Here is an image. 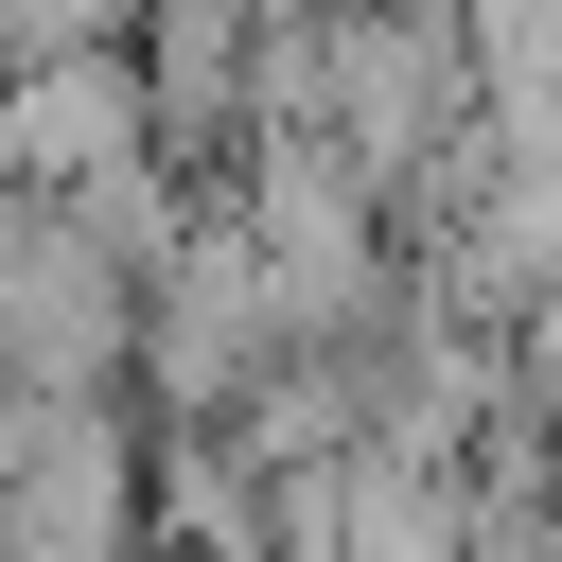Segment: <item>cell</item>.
I'll return each mask as SVG.
<instances>
[{
	"label": "cell",
	"instance_id": "obj_1",
	"mask_svg": "<svg viewBox=\"0 0 562 562\" xmlns=\"http://www.w3.org/2000/svg\"><path fill=\"white\" fill-rule=\"evenodd\" d=\"M123 351H140V281H123L70 211L0 193V386H35V404H123Z\"/></svg>",
	"mask_w": 562,
	"mask_h": 562
}]
</instances>
